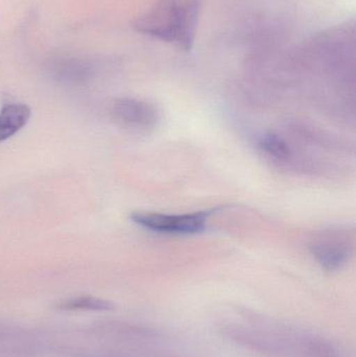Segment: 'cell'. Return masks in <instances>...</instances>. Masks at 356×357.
Wrapping results in <instances>:
<instances>
[{
  "instance_id": "6da1fadb",
  "label": "cell",
  "mask_w": 356,
  "mask_h": 357,
  "mask_svg": "<svg viewBox=\"0 0 356 357\" xmlns=\"http://www.w3.org/2000/svg\"><path fill=\"white\" fill-rule=\"evenodd\" d=\"M204 0H157L135 23L140 33L189 50L196 38Z\"/></svg>"
},
{
  "instance_id": "277c9868",
  "label": "cell",
  "mask_w": 356,
  "mask_h": 357,
  "mask_svg": "<svg viewBox=\"0 0 356 357\" xmlns=\"http://www.w3.org/2000/svg\"><path fill=\"white\" fill-rule=\"evenodd\" d=\"M98 63L90 59H58L49 65V73L52 79L59 83L83 85L98 75Z\"/></svg>"
},
{
  "instance_id": "7a4b0ae2",
  "label": "cell",
  "mask_w": 356,
  "mask_h": 357,
  "mask_svg": "<svg viewBox=\"0 0 356 357\" xmlns=\"http://www.w3.org/2000/svg\"><path fill=\"white\" fill-rule=\"evenodd\" d=\"M212 210L184 214L135 212L131 214L132 222L153 232L167 234H196L206 228L207 220Z\"/></svg>"
},
{
  "instance_id": "ba28073f",
  "label": "cell",
  "mask_w": 356,
  "mask_h": 357,
  "mask_svg": "<svg viewBox=\"0 0 356 357\" xmlns=\"http://www.w3.org/2000/svg\"><path fill=\"white\" fill-rule=\"evenodd\" d=\"M257 146L265 154L277 160L290 158L291 150L286 140L274 133H265L257 138Z\"/></svg>"
},
{
  "instance_id": "3957f363",
  "label": "cell",
  "mask_w": 356,
  "mask_h": 357,
  "mask_svg": "<svg viewBox=\"0 0 356 357\" xmlns=\"http://www.w3.org/2000/svg\"><path fill=\"white\" fill-rule=\"evenodd\" d=\"M115 119L130 129H153L158 123V112L153 105L136 98H121L113 105Z\"/></svg>"
},
{
  "instance_id": "5b68a950",
  "label": "cell",
  "mask_w": 356,
  "mask_h": 357,
  "mask_svg": "<svg viewBox=\"0 0 356 357\" xmlns=\"http://www.w3.org/2000/svg\"><path fill=\"white\" fill-rule=\"evenodd\" d=\"M311 255L327 271H338L348 262L350 250L339 241H320L311 247Z\"/></svg>"
},
{
  "instance_id": "8992f818",
  "label": "cell",
  "mask_w": 356,
  "mask_h": 357,
  "mask_svg": "<svg viewBox=\"0 0 356 357\" xmlns=\"http://www.w3.org/2000/svg\"><path fill=\"white\" fill-rule=\"evenodd\" d=\"M31 108L24 104H8L0 111V142L18 133L31 119Z\"/></svg>"
},
{
  "instance_id": "52a82bcc",
  "label": "cell",
  "mask_w": 356,
  "mask_h": 357,
  "mask_svg": "<svg viewBox=\"0 0 356 357\" xmlns=\"http://www.w3.org/2000/svg\"><path fill=\"white\" fill-rule=\"evenodd\" d=\"M114 305L107 300L100 298L90 297V296H81V297L70 298L65 300L59 305L62 310L69 312H108L112 310Z\"/></svg>"
}]
</instances>
